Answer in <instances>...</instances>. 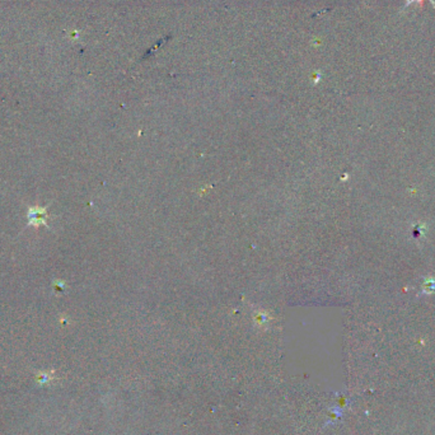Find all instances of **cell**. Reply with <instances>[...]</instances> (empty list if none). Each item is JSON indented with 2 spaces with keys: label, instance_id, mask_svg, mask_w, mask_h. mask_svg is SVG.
Segmentation results:
<instances>
[{
  "label": "cell",
  "instance_id": "cell-2",
  "mask_svg": "<svg viewBox=\"0 0 435 435\" xmlns=\"http://www.w3.org/2000/svg\"><path fill=\"white\" fill-rule=\"evenodd\" d=\"M425 1H430V3L433 4V6H434V8H435V1H434V0H406L405 8H406V6L411 5V4H412V3H417V4H419V5H420V8H423L424 3H425Z\"/></svg>",
  "mask_w": 435,
  "mask_h": 435
},
{
  "label": "cell",
  "instance_id": "cell-1",
  "mask_svg": "<svg viewBox=\"0 0 435 435\" xmlns=\"http://www.w3.org/2000/svg\"><path fill=\"white\" fill-rule=\"evenodd\" d=\"M430 295L435 294V278H426L424 280V284L421 287L420 295Z\"/></svg>",
  "mask_w": 435,
  "mask_h": 435
}]
</instances>
